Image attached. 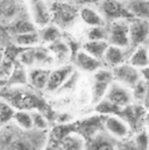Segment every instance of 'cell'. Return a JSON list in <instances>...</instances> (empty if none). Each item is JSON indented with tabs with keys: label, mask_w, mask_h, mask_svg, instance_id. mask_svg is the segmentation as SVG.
I'll list each match as a JSON object with an SVG mask.
<instances>
[{
	"label": "cell",
	"mask_w": 149,
	"mask_h": 150,
	"mask_svg": "<svg viewBox=\"0 0 149 150\" xmlns=\"http://www.w3.org/2000/svg\"><path fill=\"white\" fill-rule=\"evenodd\" d=\"M1 99V98H0ZM15 107L12 106L6 100H0V127L6 126L11 122H13L14 115H15Z\"/></svg>",
	"instance_id": "cell-29"
},
{
	"label": "cell",
	"mask_w": 149,
	"mask_h": 150,
	"mask_svg": "<svg viewBox=\"0 0 149 150\" xmlns=\"http://www.w3.org/2000/svg\"><path fill=\"white\" fill-rule=\"evenodd\" d=\"M104 130L116 141L131 137L133 132L128 122L119 114L104 116Z\"/></svg>",
	"instance_id": "cell-7"
},
{
	"label": "cell",
	"mask_w": 149,
	"mask_h": 150,
	"mask_svg": "<svg viewBox=\"0 0 149 150\" xmlns=\"http://www.w3.org/2000/svg\"><path fill=\"white\" fill-rule=\"evenodd\" d=\"M4 56H5V52H2V50L0 49V67H1V63L4 61Z\"/></svg>",
	"instance_id": "cell-39"
},
{
	"label": "cell",
	"mask_w": 149,
	"mask_h": 150,
	"mask_svg": "<svg viewBox=\"0 0 149 150\" xmlns=\"http://www.w3.org/2000/svg\"><path fill=\"white\" fill-rule=\"evenodd\" d=\"M148 38L149 21L147 19L134 18L132 21H129V40L132 49L140 45H145Z\"/></svg>",
	"instance_id": "cell-10"
},
{
	"label": "cell",
	"mask_w": 149,
	"mask_h": 150,
	"mask_svg": "<svg viewBox=\"0 0 149 150\" xmlns=\"http://www.w3.org/2000/svg\"><path fill=\"white\" fill-rule=\"evenodd\" d=\"M38 34H40V40L42 43L50 44L62 38V29L54 23H49L44 27H41L38 30Z\"/></svg>",
	"instance_id": "cell-25"
},
{
	"label": "cell",
	"mask_w": 149,
	"mask_h": 150,
	"mask_svg": "<svg viewBox=\"0 0 149 150\" xmlns=\"http://www.w3.org/2000/svg\"><path fill=\"white\" fill-rule=\"evenodd\" d=\"M74 67L79 71L86 72V74H93L97 70H99L100 68L105 67L101 59H98V58L93 57L92 55H90L89 52H86L83 49L78 50L74 54Z\"/></svg>",
	"instance_id": "cell-12"
},
{
	"label": "cell",
	"mask_w": 149,
	"mask_h": 150,
	"mask_svg": "<svg viewBox=\"0 0 149 150\" xmlns=\"http://www.w3.org/2000/svg\"><path fill=\"white\" fill-rule=\"evenodd\" d=\"M148 50H149V48H148Z\"/></svg>",
	"instance_id": "cell-40"
},
{
	"label": "cell",
	"mask_w": 149,
	"mask_h": 150,
	"mask_svg": "<svg viewBox=\"0 0 149 150\" xmlns=\"http://www.w3.org/2000/svg\"><path fill=\"white\" fill-rule=\"evenodd\" d=\"M147 90H148V84L141 79L133 88H132V92H133V98H134V103H138V104H142L145 97H146V93H147Z\"/></svg>",
	"instance_id": "cell-34"
},
{
	"label": "cell",
	"mask_w": 149,
	"mask_h": 150,
	"mask_svg": "<svg viewBox=\"0 0 149 150\" xmlns=\"http://www.w3.org/2000/svg\"><path fill=\"white\" fill-rule=\"evenodd\" d=\"M13 123L18 126L19 128L23 130H31L34 128L33 125V117H32V112L27 110H19L15 112Z\"/></svg>",
	"instance_id": "cell-28"
},
{
	"label": "cell",
	"mask_w": 149,
	"mask_h": 150,
	"mask_svg": "<svg viewBox=\"0 0 149 150\" xmlns=\"http://www.w3.org/2000/svg\"><path fill=\"white\" fill-rule=\"evenodd\" d=\"M85 144L86 140L80 134L72 132L58 142L57 150H85Z\"/></svg>",
	"instance_id": "cell-21"
},
{
	"label": "cell",
	"mask_w": 149,
	"mask_h": 150,
	"mask_svg": "<svg viewBox=\"0 0 149 150\" xmlns=\"http://www.w3.org/2000/svg\"><path fill=\"white\" fill-rule=\"evenodd\" d=\"M51 22L61 29H67L74 23L79 16V9L67 1H55L50 5Z\"/></svg>",
	"instance_id": "cell-3"
},
{
	"label": "cell",
	"mask_w": 149,
	"mask_h": 150,
	"mask_svg": "<svg viewBox=\"0 0 149 150\" xmlns=\"http://www.w3.org/2000/svg\"><path fill=\"white\" fill-rule=\"evenodd\" d=\"M126 5L134 18L149 19V0H129Z\"/></svg>",
	"instance_id": "cell-24"
},
{
	"label": "cell",
	"mask_w": 149,
	"mask_h": 150,
	"mask_svg": "<svg viewBox=\"0 0 149 150\" xmlns=\"http://www.w3.org/2000/svg\"><path fill=\"white\" fill-rule=\"evenodd\" d=\"M107 28H109L107 41L110 44L121 47V48H131L129 21L127 19H121V20H115V21L109 22Z\"/></svg>",
	"instance_id": "cell-6"
},
{
	"label": "cell",
	"mask_w": 149,
	"mask_h": 150,
	"mask_svg": "<svg viewBox=\"0 0 149 150\" xmlns=\"http://www.w3.org/2000/svg\"><path fill=\"white\" fill-rule=\"evenodd\" d=\"M114 81V76L112 69L107 67H103L96 72L92 74V83H91V103L92 105L98 104L103 100L109 91V87Z\"/></svg>",
	"instance_id": "cell-4"
},
{
	"label": "cell",
	"mask_w": 149,
	"mask_h": 150,
	"mask_svg": "<svg viewBox=\"0 0 149 150\" xmlns=\"http://www.w3.org/2000/svg\"><path fill=\"white\" fill-rule=\"evenodd\" d=\"M31 16L37 27H44L51 22L50 6L44 0H29Z\"/></svg>",
	"instance_id": "cell-13"
},
{
	"label": "cell",
	"mask_w": 149,
	"mask_h": 150,
	"mask_svg": "<svg viewBox=\"0 0 149 150\" xmlns=\"http://www.w3.org/2000/svg\"><path fill=\"white\" fill-rule=\"evenodd\" d=\"M26 84H28V71L26 70V67L16 62L13 72L7 78V85L20 86V85H26Z\"/></svg>",
	"instance_id": "cell-26"
},
{
	"label": "cell",
	"mask_w": 149,
	"mask_h": 150,
	"mask_svg": "<svg viewBox=\"0 0 149 150\" xmlns=\"http://www.w3.org/2000/svg\"><path fill=\"white\" fill-rule=\"evenodd\" d=\"M48 130H23L13 122L0 127V150H44Z\"/></svg>",
	"instance_id": "cell-1"
},
{
	"label": "cell",
	"mask_w": 149,
	"mask_h": 150,
	"mask_svg": "<svg viewBox=\"0 0 149 150\" xmlns=\"http://www.w3.org/2000/svg\"><path fill=\"white\" fill-rule=\"evenodd\" d=\"M109 38V28L106 26H96V27H90L86 38L87 40H106Z\"/></svg>",
	"instance_id": "cell-33"
},
{
	"label": "cell",
	"mask_w": 149,
	"mask_h": 150,
	"mask_svg": "<svg viewBox=\"0 0 149 150\" xmlns=\"http://www.w3.org/2000/svg\"><path fill=\"white\" fill-rule=\"evenodd\" d=\"M19 0H0V19L5 22H12L18 16L25 14Z\"/></svg>",
	"instance_id": "cell-16"
},
{
	"label": "cell",
	"mask_w": 149,
	"mask_h": 150,
	"mask_svg": "<svg viewBox=\"0 0 149 150\" xmlns=\"http://www.w3.org/2000/svg\"><path fill=\"white\" fill-rule=\"evenodd\" d=\"M132 50L133 49H131V48H121V47L110 44L105 52V56L103 58V63L105 67L113 69L120 64L128 62Z\"/></svg>",
	"instance_id": "cell-14"
},
{
	"label": "cell",
	"mask_w": 149,
	"mask_h": 150,
	"mask_svg": "<svg viewBox=\"0 0 149 150\" xmlns=\"http://www.w3.org/2000/svg\"><path fill=\"white\" fill-rule=\"evenodd\" d=\"M101 0H76L80 6H97Z\"/></svg>",
	"instance_id": "cell-36"
},
{
	"label": "cell",
	"mask_w": 149,
	"mask_h": 150,
	"mask_svg": "<svg viewBox=\"0 0 149 150\" xmlns=\"http://www.w3.org/2000/svg\"><path fill=\"white\" fill-rule=\"evenodd\" d=\"M94 111L103 116H106V115H112V114H120L121 108L104 98L103 100H100L98 104L94 105Z\"/></svg>",
	"instance_id": "cell-30"
},
{
	"label": "cell",
	"mask_w": 149,
	"mask_h": 150,
	"mask_svg": "<svg viewBox=\"0 0 149 150\" xmlns=\"http://www.w3.org/2000/svg\"><path fill=\"white\" fill-rule=\"evenodd\" d=\"M112 71L114 76V81H118L131 88H133L142 79L141 70L132 65L129 62H126L123 64L113 68Z\"/></svg>",
	"instance_id": "cell-8"
},
{
	"label": "cell",
	"mask_w": 149,
	"mask_h": 150,
	"mask_svg": "<svg viewBox=\"0 0 149 150\" xmlns=\"http://www.w3.org/2000/svg\"><path fill=\"white\" fill-rule=\"evenodd\" d=\"M109 45L110 43L106 40H86L83 43L82 49L89 52L90 55H92L93 57L103 61Z\"/></svg>",
	"instance_id": "cell-22"
},
{
	"label": "cell",
	"mask_w": 149,
	"mask_h": 150,
	"mask_svg": "<svg viewBox=\"0 0 149 150\" xmlns=\"http://www.w3.org/2000/svg\"><path fill=\"white\" fill-rule=\"evenodd\" d=\"M142 105L145 106V108L149 112V84H148V90H147V93H146V97L142 101Z\"/></svg>",
	"instance_id": "cell-38"
},
{
	"label": "cell",
	"mask_w": 149,
	"mask_h": 150,
	"mask_svg": "<svg viewBox=\"0 0 149 150\" xmlns=\"http://www.w3.org/2000/svg\"><path fill=\"white\" fill-rule=\"evenodd\" d=\"M37 26L35 22L33 21L32 18H29L26 13L18 16L15 20H13L12 22H9L8 26V32L14 36V35H19V34H25V33H31V32H35L37 30Z\"/></svg>",
	"instance_id": "cell-19"
},
{
	"label": "cell",
	"mask_w": 149,
	"mask_h": 150,
	"mask_svg": "<svg viewBox=\"0 0 149 150\" xmlns=\"http://www.w3.org/2000/svg\"><path fill=\"white\" fill-rule=\"evenodd\" d=\"M79 18L89 27L107 25V21L105 20V18L101 15L98 8H94L93 6H82L79 8Z\"/></svg>",
	"instance_id": "cell-18"
},
{
	"label": "cell",
	"mask_w": 149,
	"mask_h": 150,
	"mask_svg": "<svg viewBox=\"0 0 149 150\" xmlns=\"http://www.w3.org/2000/svg\"><path fill=\"white\" fill-rule=\"evenodd\" d=\"M141 76H142V79L147 84H149V65L143 68V69H141Z\"/></svg>",
	"instance_id": "cell-37"
},
{
	"label": "cell",
	"mask_w": 149,
	"mask_h": 150,
	"mask_svg": "<svg viewBox=\"0 0 149 150\" xmlns=\"http://www.w3.org/2000/svg\"><path fill=\"white\" fill-rule=\"evenodd\" d=\"M32 112V117H33V125L34 129L37 130H48L49 128V120L47 117V114L43 113L42 111L34 110Z\"/></svg>",
	"instance_id": "cell-32"
},
{
	"label": "cell",
	"mask_w": 149,
	"mask_h": 150,
	"mask_svg": "<svg viewBox=\"0 0 149 150\" xmlns=\"http://www.w3.org/2000/svg\"><path fill=\"white\" fill-rule=\"evenodd\" d=\"M97 8L105 18L107 23L115 20H121V19L128 20L131 18H134L128 11L126 2L121 0H101L97 5Z\"/></svg>",
	"instance_id": "cell-5"
},
{
	"label": "cell",
	"mask_w": 149,
	"mask_h": 150,
	"mask_svg": "<svg viewBox=\"0 0 149 150\" xmlns=\"http://www.w3.org/2000/svg\"><path fill=\"white\" fill-rule=\"evenodd\" d=\"M0 100H1V99H0Z\"/></svg>",
	"instance_id": "cell-41"
},
{
	"label": "cell",
	"mask_w": 149,
	"mask_h": 150,
	"mask_svg": "<svg viewBox=\"0 0 149 150\" xmlns=\"http://www.w3.org/2000/svg\"><path fill=\"white\" fill-rule=\"evenodd\" d=\"M105 99H107L109 101H111L112 104L120 108H123L134 103L132 88L118 81H113L111 84L105 96Z\"/></svg>",
	"instance_id": "cell-9"
},
{
	"label": "cell",
	"mask_w": 149,
	"mask_h": 150,
	"mask_svg": "<svg viewBox=\"0 0 149 150\" xmlns=\"http://www.w3.org/2000/svg\"><path fill=\"white\" fill-rule=\"evenodd\" d=\"M50 69L43 67H35L28 70V84L36 91H45Z\"/></svg>",
	"instance_id": "cell-17"
},
{
	"label": "cell",
	"mask_w": 149,
	"mask_h": 150,
	"mask_svg": "<svg viewBox=\"0 0 149 150\" xmlns=\"http://www.w3.org/2000/svg\"><path fill=\"white\" fill-rule=\"evenodd\" d=\"M132 139L139 150H149V132L145 127L136 130Z\"/></svg>",
	"instance_id": "cell-31"
},
{
	"label": "cell",
	"mask_w": 149,
	"mask_h": 150,
	"mask_svg": "<svg viewBox=\"0 0 149 150\" xmlns=\"http://www.w3.org/2000/svg\"><path fill=\"white\" fill-rule=\"evenodd\" d=\"M14 44L21 47V48H32L36 47L37 44L41 42L40 40V34L38 30L31 32V33H25V34H19L13 36Z\"/></svg>",
	"instance_id": "cell-27"
},
{
	"label": "cell",
	"mask_w": 149,
	"mask_h": 150,
	"mask_svg": "<svg viewBox=\"0 0 149 150\" xmlns=\"http://www.w3.org/2000/svg\"><path fill=\"white\" fill-rule=\"evenodd\" d=\"M0 96L4 100L9 103L15 108L27 110V111L28 110H32V111L38 110V111L45 113L44 112V108H45L44 101L38 96H36L35 92H33V91L22 90L19 87H12V88L4 91Z\"/></svg>",
	"instance_id": "cell-2"
},
{
	"label": "cell",
	"mask_w": 149,
	"mask_h": 150,
	"mask_svg": "<svg viewBox=\"0 0 149 150\" xmlns=\"http://www.w3.org/2000/svg\"><path fill=\"white\" fill-rule=\"evenodd\" d=\"M116 150H139L136 148L134 141L132 137L120 140L116 142Z\"/></svg>",
	"instance_id": "cell-35"
},
{
	"label": "cell",
	"mask_w": 149,
	"mask_h": 150,
	"mask_svg": "<svg viewBox=\"0 0 149 150\" xmlns=\"http://www.w3.org/2000/svg\"><path fill=\"white\" fill-rule=\"evenodd\" d=\"M48 49L50 50V52L54 57V61L60 65L67 64L69 57L71 56V49H70L69 44L67 42H64L62 38L48 44Z\"/></svg>",
	"instance_id": "cell-20"
},
{
	"label": "cell",
	"mask_w": 149,
	"mask_h": 150,
	"mask_svg": "<svg viewBox=\"0 0 149 150\" xmlns=\"http://www.w3.org/2000/svg\"><path fill=\"white\" fill-rule=\"evenodd\" d=\"M74 68L71 64H63L57 67L56 69L50 71L48 84L45 87V92L48 93H54L58 92L60 88L64 85V83L69 79V77L74 74Z\"/></svg>",
	"instance_id": "cell-11"
},
{
	"label": "cell",
	"mask_w": 149,
	"mask_h": 150,
	"mask_svg": "<svg viewBox=\"0 0 149 150\" xmlns=\"http://www.w3.org/2000/svg\"><path fill=\"white\" fill-rule=\"evenodd\" d=\"M128 62L138 69H143L149 65V50L146 45L136 47L132 50Z\"/></svg>",
	"instance_id": "cell-23"
},
{
	"label": "cell",
	"mask_w": 149,
	"mask_h": 150,
	"mask_svg": "<svg viewBox=\"0 0 149 150\" xmlns=\"http://www.w3.org/2000/svg\"><path fill=\"white\" fill-rule=\"evenodd\" d=\"M116 142L115 139L103 129L91 139L86 140L85 150H116Z\"/></svg>",
	"instance_id": "cell-15"
}]
</instances>
